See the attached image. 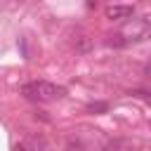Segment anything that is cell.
<instances>
[{
  "instance_id": "cell-3",
  "label": "cell",
  "mask_w": 151,
  "mask_h": 151,
  "mask_svg": "<svg viewBox=\"0 0 151 151\" xmlns=\"http://www.w3.org/2000/svg\"><path fill=\"white\" fill-rule=\"evenodd\" d=\"M90 111H106V104H90Z\"/></svg>"
},
{
  "instance_id": "cell-1",
  "label": "cell",
  "mask_w": 151,
  "mask_h": 151,
  "mask_svg": "<svg viewBox=\"0 0 151 151\" xmlns=\"http://www.w3.org/2000/svg\"><path fill=\"white\" fill-rule=\"evenodd\" d=\"M21 94L31 101H54L66 94V87L57 83H47V80H33V83L21 85Z\"/></svg>"
},
{
  "instance_id": "cell-2",
  "label": "cell",
  "mask_w": 151,
  "mask_h": 151,
  "mask_svg": "<svg viewBox=\"0 0 151 151\" xmlns=\"http://www.w3.org/2000/svg\"><path fill=\"white\" fill-rule=\"evenodd\" d=\"M132 14H134L132 5H111V7H106V19H111V21H125Z\"/></svg>"
}]
</instances>
